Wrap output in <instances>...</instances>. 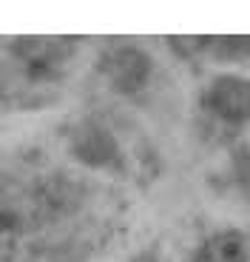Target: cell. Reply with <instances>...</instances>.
<instances>
[{"instance_id": "obj_1", "label": "cell", "mask_w": 250, "mask_h": 262, "mask_svg": "<svg viewBox=\"0 0 250 262\" xmlns=\"http://www.w3.org/2000/svg\"><path fill=\"white\" fill-rule=\"evenodd\" d=\"M99 72L108 77V83L114 85L117 94H125V97H134L148 85L154 72V60L145 49L134 46H114L103 54V63H99Z\"/></svg>"}, {"instance_id": "obj_2", "label": "cell", "mask_w": 250, "mask_h": 262, "mask_svg": "<svg viewBox=\"0 0 250 262\" xmlns=\"http://www.w3.org/2000/svg\"><path fill=\"white\" fill-rule=\"evenodd\" d=\"M202 108L228 125L250 123V77L216 74L202 92Z\"/></svg>"}, {"instance_id": "obj_3", "label": "cell", "mask_w": 250, "mask_h": 262, "mask_svg": "<svg viewBox=\"0 0 250 262\" xmlns=\"http://www.w3.org/2000/svg\"><path fill=\"white\" fill-rule=\"evenodd\" d=\"M71 154L80 160V163L91 165V168H111V165L119 163L117 140L97 123H86V125H80V128L74 131Z\"/></svg>"}, {"instance_id": "obj_4", "label": "cell", "mask_w": 250, "mask_h": 262, "mask_svg": "<svg viewBox=\"0 0 250 262\" xmlns=\"http://www.w3.org/2000/svg\"><path fill=\"white\" fill-rule=\"evenodd\" d=\"M193 262H250V236L236 228L216 231L196 248Z\"/></svg>"}, {"instance_id": "obj_5", "label": "cell", "mask_w": 250, "mask_h": 262, "mask_svg": "<svg viewBox=\"0 0 250 262\" xmlns=\"http://www.w3.org/2000/svg\"><path fill=\"white\" fill-rule=\"evenodd\" d=\"M191 54H205L219 63H242L250 57V34H211V37H185Z\"/></svg>"}, {"instance_id": "obj_6", "label": "cell", "mask_w": 250, "mask_h": 262, "mask_svg": "<svg viewBox=\"0 0 250 262\" xmlns=\"http://www.w3.org/2000/svg\"><path fill=\"white\" fill-rule=\"evenodd\" d=\"M17 228V216L9 214V211H0V234H6V231H14Z\"/></svg>"}, {"instance_id": "obj_7", "label": "cell", "mask_w": 250, "mask_h": 262, "mask_svg": "<svg viewBox=\"0 0 250 262\" xmlns=\"http://www.w3.org/2000/svg\"><path fill=\"white\" fill-rule=\"evenodd\" d=\"M134 262H159V259H157V256L151 254V251H148V254H139V256H137V259H134Z\"/></svg>"}]
</instances>
